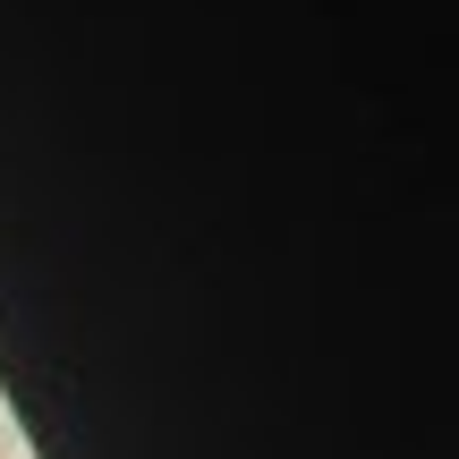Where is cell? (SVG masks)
Masks as SVG:
<instances>
[{"label":"cell","instance_id":"1","mask_svg":"<svg viewBox=\"0 0 459 459\" xmlns=\"http://www.w3.org/2000/svg\"><path fill=\"white\" fill-rule=\"evenodd\" d=\"M0 459H17V434H9V417H0Z\"/></svg>","mask_w":459,"mask_h":459}]
</instances>
